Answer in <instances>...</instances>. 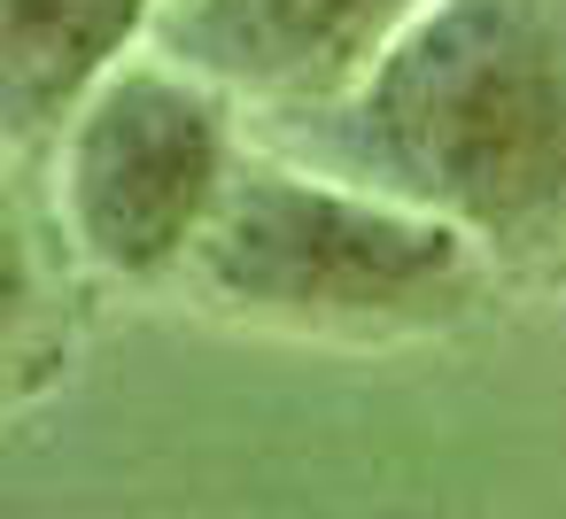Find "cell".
Returning <instances> with one entry per match:
<instances>
[{
    "label": "cell",
    "mask_w": 566,
    "mask_h": 519,
    "mask_svg": "<svg viewBox=\"0 0 566 519\" xmlns=\"http://www.w3.org/2000/svg\"><path fill=\"white\" fill-rule=\"evenodd\" d=\"M427 0H171L156 55L210 78L256 117H295L342 102Z\"/></svg>",
    "instance_id": "obj_4"
},
{
    "label": "cell",
    "mask_w": 566,
    "mask_h": 519,
    "mask_svg": "<svg viewBox=\"0 0 566 519\" xmlns=\"http://www.w3.org/2000/svg\"><path fill=\"white\" fill-rule=\"evenodd\" d=\"M241 117L249 109L233 94L164 63L156 47L125 63L48 148L55 233L71 241V256L117 287L187 279L249 156Z\"/></svg>",
    "instance_id": "obj_3"
},
{
    "label": "cell",
    "mask_w": 566,
    "mask_h": 519,
    "mask_svg": "<svg viewBox=\"0 0 566 519\" xmlns=\"http://www.w3.org/2000/svg\"><path fill=\"white\" fill-rule=\"evenodd\" d=\"M179 287L210 318L264 333L411 341L473 318L496 287V264L465 233L249 140L233 194Z\"/></svg>",
    "instance_id": "obj_2"
},
{
    "label": "cell",
    "mask_w": 566,
    "mask_h": 519,
    "mask_svg": "<svg viewBox=\"0 0 566 519\" xmlns=\"http://www.w3.org/2000/svg\"><path fill=\"white\" fill-rule=\"evenodd\" d=\"M171 0H0V133L17 156L55 148L63 125L156 47Z\"/></svg>",
    "instance_id": "obj_5"
},
{
    "label": "cell",
    "mask_w": 566,
    "mask_h": 519,
    "mask_svg": "<svg viewBox=\"0 0 566 519\" xmlns=\"http://www.w3.org/2000/svg\"><path fill=\"white\" fill-rule=\"evenodd\" d=\"M249 140L465 233L496 272L566 264V0H427L342 102Z\"/></svg>",
    "instance_id": "obj_1"
}]
</instances>
